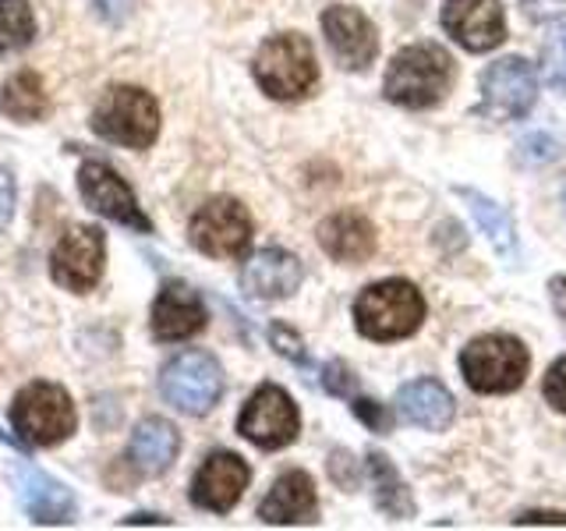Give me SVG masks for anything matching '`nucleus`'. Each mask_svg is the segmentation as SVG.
<instances>
[{"mask_svg":"<svg viewBox=\"0 0 566 531\" xmlns=\"http://www.w3.org/2000/svg\"><path fill=\"white\" fill-rule=\"evenodd\" d=\"M11 217H14V177L8 167H0V235L8 230Z\"/></svg>","mask_w":566,"mask_h":531,"instance_id":"2f4dec72","label":"nucleus"},{"mask_svg":"<svg viewBox=\"0 0 566 531\" xmlns=\"http://www.w3.org/2000/svg\"><path fill=\"white\" fill-rule=\"evenodd\" d=\"M252 75L273 100H301L308 96L318 82V61L305 35L280 32L265 40L252 61Z\"/></svg>","mask_w":566,"mask_h":531,"instance_id":"39448f33","label":"nucleus"},{"mask_svg":"<svg viewBox=\"0 0 566 531\" xmlns=\"http://www.w3.org/2000/svg\"><path fill=\"white\" fill-rule=\"evenodd\" d=\"M424 319V298L415 283L407 280H382L371 283L354 301V326L368 341H403L411 336Z\"/></svg>","mask_w":566,"mask_h":531,"instance_id":"7ed1b4c3","label":"nucleus"},{"mask_svg":"<svg viewBox=\"0 0 566 531\" xmlns=\"http://www.w3.org/2000/svg\"><path fill=\"white\" fill-rule=\"evenodd\" d=\"M318 244L336 262H365L376 252V230L358 212H336L318 223Z\"/></svg>","mask_w":566,"mask_h":531,"instance_id":"412c9836","label":"nucleus"},{"mask_svg":"<svg viewBox=\"0 0 566 531\" xmlns=\"http://www.w3.org/2000/svg\"><path fill=\"white\" fill-rule=\"evenodd\" d=\"M270 344L283 354L287 362L294 365H308V354H305V344H301V336L291 330V326H283V323H273L270 326Z\"/></svg>","mask_w":566,"mask_h":531,"instance_id":"cd10ccee","label":"nucleus"},{"mask_svg":"<svg viewBox=\"0 0 566 531\" xmlns=\"http://www.w3.org/2000/svg\"><path fill=\"white\" fill-rule=\"evenodd\" d=\"M542 64H545L548 85L566 96V25H556L548 32V40L542 46Z\"/></svg>","mask_w":566,"mask_h":531,"instance_id":"bb28decb","label":"nucleus"},{"mask_svg":"<svg viewBox=\"0 0 566 531\" xmlns=\"http://www.w3.org/2000/svg\"><path fill=\"white\" fill-rule=\"evenodd\" d=\"M252 482V468L244 465V457L217 450L209 454L199 471L191 478V503L209 513H230Z\"/></svg>","mask_w":566,"mask_h":531,"instance_id":"ddd939ff","label":"nucleus"},{"mask_svg":"<svg viewBox=\"0 0 566 531\" xmlns=\"http://www.w3.org/2000/svg\"><path fill=\"white\" fill-rule=\"evenodd\" d=\"M14 489H18V500H22L25 513L35 524H75L78 521L75 492H71L64 482H57L53 475L32 468V465H18Z\"/></svg>","mask_w":566,"mask_h":531,"instance_id":"2eb2a0df","label":"nucleus"},{"mask_svg":"<svg viewBox=\"0 0 566 531\" xmlns=\"http://www.w3.org/2000/svg\"><path fill=\"white\" fill-rule=\"evenodd\" d=\"M301 270L297 256L283 252V248H262L252 259L244 262L241 270V288L248 298H259V301H280V298H291L301 288Z\"/></svg>","mask_w":566,"mask_h":531,"instance_id":"a211bd4d","label":"nucleus"},{"mask_svg":"<svg viewBox=\"0 0 566 531\" xmlns=\"http://www.w3.org/2000/svg\"><path fill=\"white\" fill-rule=\"evenodd\" d=\"M238 433L255 442L259 450H283L291 447L301 433V415L297 404L291 400L287 389H280L273 383L259 386L252 397H248L244 412L238 418Z\"/></svg>","mask_w":566,"mask_h":531,"instance_id":"9b49d317","label":"nucleus"},{"mask_svg":"<svg viewBox=\"0 0 566 531\" xmlns=\"http://www.w3.org/2000/svg\"><path fill=\"white\" fill-rule=\"evenodd\" d=\"M442 29L464 50L485 53L506 40L503 4L500 0H447V8H442Z\"/></svg>","mask_w":566,"mask_h":531,"instance_id":"4468645a","label":"nucleus"},{"mask_svg":"<svg viewBox=\"0 0 566 531\" xmlns=\"http://www.w3.org/2000/svg\"><path fill=\"white\" fill-rule=\"evenodd\" d=\"M209 323V312L202 305V298L195 294L188 283H164L153 301V315H149V326L153 336L159 344H177V341H188V336L202 333Z\"/></svg>","mask_w":566,"mask_h":531,"instance_id":"dca6fc26","label":"nucleus"},{"mask_svg":"<svg viewBox=\"0 0 566 531\" xmlns=\"http://www.w3.org/2000/svg\"><path fill=\"white\" fill-rule=\"evenodd\" d=\"M323 386L333 397H354L358 394V376L347 368V362H329L323 368Z\"/></svg>","mask_w":566,"mask_h":531,"instance_id":"c85d7f7f","label":"nucleus"},{"mask_svg":"<svg viewBox=\"0 0 566 531\" xmlns=\"http://www.w3.org/2000/svg\"><path fill=\"white\" fill-rule=\"evenodd\" d=\"M0 114H8L18 124H40L50 117V93L46 82L35 71H14L0 85Z\"/></svg>","mask_w":566,"mask_h":531,"instance_id":"5701e85b","label":"nucleus"},{"mask_svg":"<svg viewBox=\"0 0 566 531\" xmlns=\"http://www.w3.org/2000/svg\"><path fill=\"white\" fill-rule=\"evenodd\" d=\"M397 412L411 425H421V429H429V433H442L453 421V397H450V389L436 379H415L400 386Z\"/></svg>","mask_w":566,"mask_h":531,"instance_id":"4be33fe9","label":"nucleus"},{"mask_svg":"<svg viewBox=\"0 0 566 531\" xmlns=\"http://www.w3.org/2000/svg\"><path fill=\"white\" fill-rule=\"evenodd\" d=\"M159 397L191 418L209 415L223 397V368L209 351H181L159 368Z\"/></svg>","mask_w":566,"mask_h":531,"instance_id":"423d86ee","label":"nucleus"},{"mask_svg":"<svg viewBox=\"0 0 566 531\" xmlns=\"http://www.w3.org/2000/svg\"><path fill=\"white\" fill-rule=\"evenodd\" d=\"M177 454H181V433L174 429L167 418H142L132 433V442H128V465L146 475V478H156L174 468Z\"/></svg>","mask_w":566,"mask_h":531,"instance_id":"6ab92c4d","label":"nucleus"},{"mask_svg":"<svg viewBox=\"0 0 566 531\" xmlns=\"http://www.w3.org/2000/svg\"><path fill=\"white\" fill-rule=\"evenodd\" d=\"M11 429H14L18 442L29 450L57 447V442L71 439L78 429L75 400H71L64 386L35 379L18 389L11 400Z\"/></svg>","mask_w":566,"mask_h":531,"instance_id":"f257e3e1","label":"nucleus"},{"mask_svg":"<svg viewBox=\"0 0 566 531\" xmlns=\"http://www.w3.org/2000/svg\"><path fill=\"white\" fill-rule=\"evenodd\" d=\"M368 471H371V486H376V503L379 510H386L389 518H411L415 513V500H411V492H407V486L400 482V475L397 468L389 465V457L382 454H371L368 457Z\"/></svg>","mask_w":566,"mask_h":531,"instance_id":"393cba45","label":"nucleus"},{"mask_svg":"<svg viewBox=\"0 0 566 531\" xmlns=\"http://www.w3.org/2000/svg\"><path fill=\"white\" fill-rule=\"evenodd\" d=\"M527 347L517 336L506 333L478 336L460 354V372L478 394H510V389H517L527 376Z\"/></svg>","mask_w":566,"mask_h":531,"instance_id":"0eeeda50","label":"nucleus"},{"mask_svg":"<svg viewBox=\"0 0 566 531\" xmlns=\"http://www.w3.org/2000/svg\"><path fill=\"white\" fill-rule=\"evenodd\" d=\"M524 11L531 18H538V22H545V18H556L566 11V0H524Z\"/></svg>","mask_w":566,"mask_h":531,"instance_id":"473e14b6","label":"nucleus"},{"mask_svg":"<svg viewBox=\"0 0 566 531\" xmlns=\"http://www.w3.org/2000/svg\"><path fill=\"white\" fill-rule=\"evenodd\" d=\"M457 191L468 199V206H471V212H474L478 227H482L485 235H489V241H492L495 252H500L503 259H510V262H517V235H513L510 212H506L500 202L485 199L482 191H468V188H457Z\"/></svg>","mask_w":566,"mask_h":531,"instance_id":"b1692460","label":"nucleus"},{"mask_svg":"<svg viewBox=\"0 0 566 531\" xmlns=\"http://www.w3.org/2000/svg\"><path fill=\"white\" fill-rule=\"evenodd\" d=\"M315 482L305 471H283L259 503V518L265 524H308L315 521Z\"/></svg>","mask_w":566,"mask_h":531,"instance_id":"aec40b11","label":"nucleus"},{"mask_svg":"<svg viewBox=\"0 0 566 531\" xmlns=\"http://www.w3.org/2000/svg\"><path fill=\"white\" fill-rule=\"evenodd\" d=\"M0 442H8V447H14V442H18V436H11V433H4V429H0Z\"/></svg>","mask_w":566,"mask_h":531,"instance_id":"c9c22d12","label":"nucleus"},{"mask_svg":"<svg viewBox=\"0 0 566 531\" xmlns=\"http://www.w3.org/2000/svg\"><path fill=\"white\" fill-rule=\"evenodd\" d=\"M188 238L209 259H241L252 244V217L238 199H209L188 223Z\"/></svg>","mask_w":566,"mask_h":531,"instance_id":"9d476101","label":"nucleus"},{"mask_svg":"<svg viewBox=\"0 0 566 531\" xmlns=\"http://www.w3.org/2000/svg\"><path fill=\"white\" fill-rule=\"evenodd\" d=\"M323 32H326V43H329L333 58L340 67L365 71L371 61H376L379 40H376V29H371V22L361 11L344 8V4L326 8L323 11Z\"/></svg>","mask_w":566,"mask_h":531,"instance_id":"f3484780","label":"nucleus"},{"mask_svg":"<svg viewBox=\"0 0 566 531\" xmlns=\"http://www.w3.org/2000/svg\"><path fill=\"white\" fill-rule=\"evenodd\" d=\"M517 524H566L563 513H524L517 518Z\"/></svg>","mask_w":566,"mask_h":531,"instance_id":"72a5a7b5","label":"nucleus"},{"mask_svg":"<svg viewBox=\"0 0 566 531\" xmlns=\"http://www.w3.org/2000/svg\"><path fill=\"white\" fill-rule=\"evenodd\" d=\"M35 40V11L29 0H0V58Z\"/></svg>","mask_w":566,"mask_h":531,"instance_id":"a878e982","label":"nucleus"},{"mask_svg":"<svg viewBox=\"0 0 566 531\" xmlns=\"http://www.w3.org/2000/svg\"><path fill=\"white\" fill-rule=\"evenodd\" d=\"M350 412L358 415L371 433H389V425H394V418H389L386 407H382V404H376V400H368V397H354Z\"/></svg>","mask_w":566,"mask_h":531,"instance_id":"c756f323","label":"nucleus"},{"mask_svg":"<svg viewBox=\"0 0 566 531\" xmlns=\"http://www.w3.org/2000/svg\"><path fill=\"white\" fill-rule=\"evenodd\" d=\"M106 270V235L93 223H75L50 252V277L71 294H88Z\"/></svg>","mask_w":566,"mask_h":531,"instance_id":"6e6552de","label":"nucleus"},{"mask_svg":"<svg viewBox=\"0 0 566 531\" xmlns=\"http://www.w3.org/2000/svg\"><path fill=\"white\" fill-rule=\"evenodd\" d=\"M538 96L535 67L524 58H503L485 67L482 75V114L492 121H517L524 117Z\"/></svg>","mask_w":566,"mask_h":531,"instance_id":"f8f14e48","label":"nucleus"},{"mask_svg":"<svg viewBox=\"0 0 566 531\" xmlns=\"http://www.w3.org/2000/svg\"><path fill=\"white\" fill-rule=\"evenodd\" d=\"M124 524H170V521L159 518V513H135V518H124Z\"/></svg>","mask_w":566,"mask_h":531,"instance_id":"f704fd0d","label":"nucleus"},{"mask_svg":"<svg viewBox=\"0 0 566 531\" xmlns=\"http://www.w3.org/2000/svg\"><path fill=\"white\" fill-rule=\"evenodd\" d=\"M450 82H453L450 53L436 43H415V46H403L397 58L389 61L382 93L386 100H394L400 106L421 111V106H432L447 96Z\"/></svg>","mask_w":566,"mask_h":531,"instance_id":"f03ea898","label":"nucleus"},{"mask_svg":"<svg viewBox=\"0 0 566 531\" xmlns=\"http://www.w3.org/2000/svg\"><path fill=\"white\" fill-rule=\"evenodd\" d=\"M542 389H545L548 404H553L556 412H563V415H566V358H559L553 368H548V376H545Z\"/></svg>","mask_w":566,"mask_h":531,"instance_id":"7c9ffc66","label":"nucleus"},{"mask_svg":"<svg viewBox=\"0 0 566 531\" xmlns=\"http://www.w3.org/2000/svg\"><path fill=\"white\" fill-rule=\"evenodd\" d=\"M78 191L85 206L106 217L111 223H120L128 230H138V235H153V220L149 212L138 206L132 185L106 164V159H85L78 167Z\"/></svg>","mask_w":566,"mask_h":531,"instance_id":"1a4fd4ad","label":"nucleus"},{"mask_svg":"<svg viewBox=\"0 0 566 531\" xmlns=\"http://www.w3.org/2000/svg\"><path fill=\"white\" fill-rule=\"evenodd\" d=\"M93 132L124 149H149L159 138V103L142 85H111L93 111Z\"/></svg>","mask_w":566,"mask_h":531,"instance_id":"20e7f679","label":"nucleus"}]
</instances>
